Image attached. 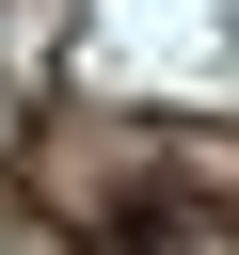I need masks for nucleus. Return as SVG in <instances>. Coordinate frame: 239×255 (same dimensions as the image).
I'll use <instances>...</instances> for the list:
<instances>
[]
</instances>
